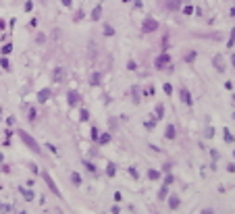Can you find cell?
Masks as SVG:
<instances>
[{"label": "cell", "mask_w": 235, "mask_h": 214, "mask_svg": "<svg viewBox=\"0 0 235 214\" xmlns=\"http://www.w3.org/2000/svg\"><path fill=\"white\" fill-rule=\"evenodd\" d=\"M21 193H23V198H25L27 202H31V200L36 198V195H33V191H29V189H23V187H21Z\"/></svg>", "instance_id": "cell-10"}, {"label": "cell", "mask_w": 235, "mask_h": 214, "mask_svg": "<svg viewBox=\"0 0 235 214\" xmlns=\"http://www.w3.org/2000/svg\"><path fill=\"white\" fill-rule=\"evenodd\" d=\"M231 17H235V6H233V8H231Z\"/></svg>", "instance_id": "cell-39"}, {"label": "cell", "mask_w": 235, "mask_h": 214, "mask_svg": "<svg viewBox=\"0 0 235 214\" xmlns=\"http://www.w3.org/2000/svg\"><path fill=\"white\" fill-rule=\"evenodd\" d=\"M42 179H44V181H46V185H48V187H50V191H52V193H54V195H58V198H60V191H58V187H56V183H54V181H52V177H50V175H48L46 171L42 172Z\"/></svg>", "instance_id": "cell-3"}, {"label": "cell", "mask_w": 235, "mask_h": 214, "mask_svg": "<svg viewBox=\"0 0 235 214\" xmlns=\"http://www.w3.org/2000/svg\"><path fill=\"white\" fill-rule=\"evenodd\" d=\"M71 177H73V183H75V185H81V177H79L77 172H73Z\"/></svg>", "instance_id": "cell-23"}, {"label": "cell", "mask_w": 235, "mask_h": 214, "mask_svg": "<svg viewBox=\"0 0 235 214\" xmlns=\"http://www.w3.org/2000/svg\"><path fill=\"white\" fill-rule=\"evenodd\" d=\"M169 62H171V56H169V54H160V56L156 58V67H158V69H162V67L169 65Z\"/></svg>", "instance_id": "cell-4"}, {"label": "cell", "mask_w": 235, "mask_h": 214, "mask_svg": "<svg viewBox=\"0 0 235 214\" xmlns=\"http://www.w3.org/2000/svg\"><path fill=\"white\" fill-rule=\"evenodd\" d=\"M231 60H233V67H235V56H233V58H231Z\"/></svg>", "instance_id": "cell-40"}, {"label": "cell", "mask_w": 235, "mask_h": 214, "mask_svg": "<svg viewBox=\"0 0 235 214\" xmlns=\"http://www.w3.org/2000/svg\"><path fill=\"white\" fill-rule=\"evenodd\" d=\"M62 6H67V8H71V6H73V0H62Z\"/></svg>", "instance_id": "cell-34"}, {"label": "cell", "mask_w": 235, "mask_h": 214, "mask_svg": "<svg viewBox=\"0 0 235 214\" xmlns=\"http://www.w3.org/2000/svg\"><path fill=\"white\" fill-rule=\"evenodd\" d=\"M156 127V121H148V123H146V129H154Z\"/></svg>", "instance_id": "cell-32"}, {"label": "cell", "mask_w": 235, "mask_h": 214, "mask_svg": "<svg viewBox=\"0 0 235 214\" xmlns=\"http://www.w3.org/2000/svg\"><path fill=\"white\" fill-rule=\"evenodd\" d=\"M48 98H50V89H40V91H38V102H46Z\"/></svg>", "instance_id": "cell-6"}, {"label": "cell", "mask_w": 235, "mask_h": 214, "mask_svg": "<svg viewBox=\"0 0 235 214\" xmlns=\"http://www.w3.org/2000/svg\"><path fill=\"white\" fill-rule=\"evenodd\" d=\"M69 104L71 106H77L79 104V94L77 91H69Z\"/></svg>", "instance_id": "cell-7"}, {"label": "cell", "mask_w": 235, "mask_h": 214, "mask_svg": "<svg viewBox=\"0 0 235 214\" xmlns=\"http://www.w3.org/2000/svg\"><path fill=\"white\" fill-rule=\"evenodd\" d=\"M79 119H81V121H88V119H90V112H88V110H81V117H79Z\"/></svg>", "instance_id": "cell-29"}, {"label": "cell", "mask_w": 235, "mask_h": 214, "mask_svg": "<svg viewBox=\"0 0 235 214\" xmlns=\"http://www.w3.org/2000/svg\"><path fill=\"white\" fill-rule=\"evenodd\" d=\"M0 212H8V206L6 204H0Z\"/></svg>", "instance_id": "cell-36"}, {"label": "cell", "mask_w": 235, "mask_h": 214, "mask_svg": "<svg viewBox=\"0 0 235 214\" xmlns=\"http://www.w3.org/2000/svg\"><path fill=\"white\" fill-rule=\"evenodd\" d=\"M52 79H54V81H60V79H62V69H56V71H54V77H52Z\"/></svg>", "instance_id": "cell-19"}, {"label": "cell", "mask_w": 235, "mask_h": 214, "mask_svg": "<svg viewBox=\"0 0 235 214\" xmlns=\"http://www.w3.org/2000/svg\"><path fill=\"white\" fill-rule=\"evenodd\" d=\"M98 141H100V143H102V146H104V143H108V141H110V135H108V133H102V135H100V139H98Z\"/></svg>", "instance_id": "cell-17"}, {"label": "cell", "mask_w": 235, "mask_h": 214, "mask_svg": "<svg viewBox=\"0 0 235 214\" xmlns=\"http://www.w3.org/2000/svg\"><path fill=\"white\" fill-rule=\"evenodd\" d=\"M0 67H2V69H6V71L10 69V65H8V58H6V56H2V58H0Z\"/></svg>", "instance_id": "cell-16"}, {"label": "cell", "mask_w": 235, "mask_h": 214, "mask_svg": "<svg viewBox=\"0 0 235 214\" xmlns=\"http://www.w3.org/2000/svg\"><path fill=\"white\" fill-rule=\"evenodd\" d=\"M233 46H235V27L231 31V36H229V42H227V48H233Z\"/></svg>", "instance_id": "cell-15"}, {"label": "cell", "mask_w": 235, "mask_h": 214, "mask_svg": "<svg viewBox=\"0 0 235 214\" xmlns=\"http://www.w3.org/2000/svg\"><path fill=\"white\" fill-rule=\"evenodd\" d=\"M100 15H102V4H98V6L94 8V13H92V19H94V21H98V19H100Z\"/></svg>", "instance_id": "cell-12"}, {"label": "cell", "mask_w": 235, "mask_h": 214, "mask_svg": "<svg viewBox=\"0 0 235 214\" xmlns=\"http://www.w3.org/2000/svg\"><path fill=\"white\" fill-rule=\"evenodd\" d=\"M100 83V73H94L92 75V85H98Z\"/></svg>", "instance_id": "cell-21"}, {"label": "cell", "mask_w": 235, "mask_h": 214, "mask_svg": "<svg viewBox=\"0 0 235 214\" xmlns=\"http://www.w3.org/2000/svg\"><path fill=\"white\" fill-rule=\"evenodd\" d=\"M156 29H158V21H156V19H152V17L144 19V23H141V31H144V33H152V31H156Z\"/></svg>", "instance_id": "cell-2"}, {"label": "cell", "mask_w": 235, "mask_h": 214, "mask_svg": "<svg viewBox=\"0 0 235 214\" xmlns=\"http://www.w3.org/2000/svg\"><path fill=\"white\" fill-rule=\"evenodd\" d=\"M167 193H169V185H162V189H160L158 198H160V200H164V198H167Z\"/></svg>", "instance_id": "cell-18"}, {"label": "cell", "mask_w": 235, "mask_h": 214, "mask_svg": "<svg viewBox=\"0 0 235 214\" xmlns=\"http://www.w3.org/2000/svg\"><path fill=\"white\" fill-rule=\"evenodd\" d=\"M115 172H117L115 164H108V166H106V177H115Z\"/></svg>", "instance_id": "cell-14"}, {"label": "cell", "mask_w": 235, "mask_h": 214, "mask_svg": "<svg viewBox=\"0 0 235 214\" xmlns=\"http://www.w3.org/2000/svg\"><path fill=\"white\" fill-rule=\"evenodd\" d=\"M83 166H86V169H90V171H92V172L96 171V166H94V164H92V162H88V160H83Z\"/></svg>", "instance_id": "cell-26"}, {"label": "cell", "mask_w": 235, "mask_h": 214, "mask_svg": "<svg viewBox=\"0 0 235 214\" xmlns=\"http://www.w3.org/2000/svg\"><path fill=\"white\" fill-rule=\"evenodd\" d=\"M175 133H177V131H175V125H169L164 135H167V139H173V137H175Z\"/></svg>", "instance_id": "cell-11"}, {"label": "cell", "mask_w": 235, "mask_h": 214, "mask_svg": "<svg viewBox=\"0 0 235 214\" xmlns=\"http://www.w3.org/2000/svg\"><path fill=\"white\" fill-rule=\"evenodd\" d=\"M191 58H196V52H189V54H185V60H187V62H191Z\"/></svg>", "instance_id": "cell-31"}, {"label": "cell", "mask_w": 235, "mask_h": 214, "mask_svg": "<svg viewBox=\"0 0 235 214\" xmlns=\"http://www.w3.org/2000/svg\"><path fill=\"white\" fill-rule=\"evenodd\" d=\"M202 214H214V210H210V208H206V210H202Z\"/></svg>", "instance_id": "cell-37"}, {"label": "cell", "mask_w": 235, "mask_h": 214, "mask_svg": "<svg viewBox=\"0 0 235 214\" xmlns=\"http://www.w3.org/2000/svg\"><path fill=\"white\" fill-rule=\"evenodd\" d=\"M181 100H183V104H187V106H191V94H189L187 87H181Z\"/></svg>", "instance_id": "cell-5"}, {"label": "cell", "mask_w": 235, "mask_h": 214, "mask_svg": "<svg viewBox=\"0 0 235 214\" xmlns=\"http://www.w3.org/2000/svg\"><path fill=\"white\" fill-rule=\"evenodd\" d=\"M162 114H164V106H162V104H158V108H156V117H158V119H162Z\"/></svg>", "instance_id": "cell-20"}, {"label": "cell", "mask_w": 235, "mask_h": 214, "mask_svg": "<svg viewBox=\"0 0 235 214\" xmlns=\"http://www.w3.org/2000/svg\"><path fill=\"white\" fill-rule=\"evenodd\" d=\"M179 202H181V200H179L177 195H171V198H169V208H171V210H177V208H179Z\"/></svg>", "instance_id": "cell-8"}, {"label": "cell", "mask_w": 235, "mask_h": 214, "mask_svg": "<svg viewBox=\"0 0 235 214\" xmlns=\"http://www.w3.org/2000/svg\"><path fill=\"white\" fill-rule=\"evenodd\" d=\"M164 91H167V96H171L173 94V85L171 83H164Z\"/></svg>", "instance_id": "cell-27"}, {"label": "cell", "mask_w": 235, "mask_h": 214, "mask_svg": "<svg viewBox=\"0 0 235 214\" xmlns=\"http://www.w3.org/2000/svg\"><path fill=\"white\" fill-rule=\"evenodd\" d=\"M0 29H4V21L2 19H0Z\"/></svg>", "instance_id": "cell-38"}, {"label": "cell", "mask_w": 235, "mask_h": 214, "mask_svg": "<svg viewBox=\"0 0 235 214\" xmlns=\"http://www.w3.org/2000/svg\"><path fill=\"white\" fill-rule=\"evenodd\" d=\"M148 179H150V181H158V179H160V172L154 171V169H150V171H148Z\"/></svg>", "instance_id": "cell-9"}, {"label": "cell", "mask_w": 235, "mask_h": 214, "mask_svg": "<svg viewBox=\"0 0 235 214\" xmlns=\"http://www.w3.org/2000/svg\"><path fill=\"white\" fill-rule=\"evenodd\" d=\"M171 183H173V175H171V172H169V175H167V177H164V185H171Z\"/></svg>", "instance_id": "cell-30"}, {"label": "cell", "mask_w": 235, "mask_h": 214, "mask_svg": "<svg viewBox=\"0 0 235 214\" xmlns=\"http://www.w3.org/2000/svg\"><path fill=\"white\" fill-rule=\"evenodd\" d=\"M223 133H225V141H227V143H233V141H235L233 135L229 133V129H223Z\"/></svg>", "instance_id": "cell-13"}, {"label": "cell", "mask_w": 235, "mask_h": 214, "mask_svg": "<svg viewBox=\"0 0 235 214\" xmlns=\"http://www.w3.org/2000/svg\"><path fill=\"white\" fill-rule=\"evenodd\" d=\"M129 172H131V177H133V179H138V177H140V175H138V171H135V166H131V169H129Z\"/></svg>", "instance_id": "cell-33"}, {"label": "cell", "mask_w": 235, "mask_h": 214, "mask_svg": "<svg viewBox=\"0 0 235 214\" xmlns=\"http://www.w3.org/2000/svg\"><path fill=\"white\" fill-rule=\"evenodd\" d=\"M183 13H185V15H191V13H193V8H191V6H183Z\"/></svg>", "instance_id": "cell-35"}, {"label": "cell", "mask_w": 235, "mask_h": 214, "mask_svg": "<svg viewBox=\"0 0 235 214\" xmlns=\"http://www.w3.org/2000/svg\"><path fill=\"white\" fill-rule=\"evenodd\" d=\"M19 137H21V141H23V143H25V146H27V148H29L31 152H36V154H40V152H42V150H40V146L36 143V139H33V137H31V135H29L27 131L19 129Z\"/></svg>", "instance_id": "cell-1"}, {"label": "cell", "mask_w": 235, "mask_h": 214, "mask_svg": "<svg viewBox=\"0 0 235 214\" xmlns=\"http://www.w3.org/2000/svg\"><path fill=\"white\" fill-rule=\"evenodd\" d=\"M31 8H33V2H31V0H27V2H25V10H27V13H31Z\"/></svg>", "instance_id": "cell-28"}, {"label": "cell", "mask_w": 235, "mask_h": 214, "mask_svg": "<svg viewBox=\"0 0 235 214\" xmlns=\"http://www.w3.org/2000/svg\"><path fill=\"white\" fill-rule=\"evenodd\" d=\"M104 33H106V36H112V33H115V29H112L110 25H104Z\"/></svg>", "instance_id": "cell-24"}, {"label": "cell", "mask_w": 235, "mask_h": 214, "mask_svg": "<svg viewBox=\"0 0 235 214\" xmlns=\"http://www.w3.org/2000/svg\"><path fill=\"white\" fill-rule=\"evenodd\" d=\"M10 52H13V46H10V44H6V46L2 48V54H10Z\"/></svg>", "instance_id": "cell-25"}, {"label": "cell", "mask_w": 235, "mask_h": 214, "mask_svg": "<svg viewBox=\"0 0 235 214\" xmlns=\"http://www.w3.org/2000/svg\"><path fill=\"white\" fill-rule=\"evenodd\" d=\"M214 67L223 71V62H221V56H214Z\"/></svg>", "instance_id": "cell-22"}]
</instances>
